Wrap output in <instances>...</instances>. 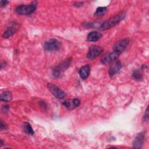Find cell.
I'll list each match as a JSON object with an SVG mask.
<instances>
[{"label":"cell","instance_id":"6da1fadb","mask_svg":"<svg viewBox=\"0 0 149 149\" xmlns=\"http://www.w3.org/2000/svg\"><path fill=\"white\" fill-rule=\"evenodd\" d=\"M125 16H126L125 12H121L120 13H119L118 15L103 22L99 27V29L101 31H104L113 27L116 24H117L119 22L125 18Z\"/></svg>","mask_w":149,"mask_h":149},{"label":"cell","instance_id":"7a4b0ae2","mask_svg":"<svg viewBox=\"0 0 149 149\" xmlns=\"http://www.w3.org/2000/svg\"><path fill=\"white\" fill-rule=\"evenodd\" d=\"M36 9V6L34 4L29 5H22L17 6L16 8V12L21 15H29L33 13Z\"/></svg>","mask_w":149,"mask_h":149},{"label":"cell","instance_id":"3957f363","mask_svg":"<svg viewBox=\"0 0 149 149\" xmlns=\"http://www.w3.org/2000/svg\"><path fill=\"white\" fill-rule=\"evenodd\" d=\"M71 61L70 58H68L56 66L53 70V76L54 77L57 78L61 76L62 73L66 70L70 65Z\"/></svg>","mask_w":149,"mask_h":149},{"label":"cell","instance_id":"277c9868","mask_svg":"<svg viewBox=\"0 0 149 149\" xmlns=\"http://www.w3.org/2000/svg\"><path fill=\"white\" fill-rule=\"evenodd\" d=\"M61 42L56 39L52 38L47 41L44 44V48L47 51H52L59 49L61 48Z\"/></svg>","mask_w":149,"mask_h":149},{"label":"cell","instance_id":"5b68a950","mask_svg":"<svg viewBox=\"0 0 149 149\" xmlns=\"http://www.w3.org/2000/svg\"><path fill=\"white\" fill-rule=\"evenodd\" d=\"M129 41V38H124L117 41L113 45V51L120 54L126 48Z\"/></svg>","mask_w":149,"mask_h":149},{"label":"cell","instance_id":"8992f818","mask_svg":"<svg viewBox=\"0 0 149 149\" xmlns=\"http://www.w3.org/2000/svg\"><path fill=\"white\" fill-rule=\"evenodd\" d=\"M47 87L51 93L57 98L62 99L65 97V93L58 86L52 83H48Z\"/></svg>","mask_w":149,"mask_h":149},{"label":"cell","instance_id":"52a82bcc","mask_svg":"<svg viewBox=\"0 0 149 149\" xmlns=\"http://www.w3.org/2000/svg\"><path fill=\"white\" fill-rule=\"evenodd\" d=\"M103 48L98 45H92L87 53V58L90 59H93L99 56L102 52Z\"/></svg>","mask_w":149,"mask_h":149},{"label":"cell","instance_id":"ba28073f","mask_svg":"<svg viewBox=\"0 0 149 149\" xmlns=\"http://www.w3.org/2000/svg\"><path fill=\"white\" fill-rule=\"evenodd\" d=\"M119 54L115 51L109 53L101 59V63L103 64H107L115 61L119 58Z\"/></svg>","mask_w":149,"mask_h":149},{"label":"cell","instance_id":"9c48e42d","mask_svg":"<svg viewBox=\"0 0 149 149\" xmlns=\"http://www.w3.org/2000/svg\"><path fill=\"white\" fill-rule=\"evenodd\" d=\"M63 105L66 108L72 110L78 107L80 105V101L77 98L66 100L63 102Z\"/></svg>","mask_w":149,"mask_h":149},{"label":"cell","instance_id":"30bf717a","mask_svg":"<svg viewBox=\"0 0 149 149\" xmlns=\"http://www.w3.org/2000/svg\"><path fill=\"white\" fill-rule=\"evenodd\" d=\"M144 139V132H141L137 134L133 142V146L135 148H140L141 147Z\"/></svg>","mask_w":149,"mask_h":149},{"label":"cell","instance_id":"8fae6325","mask_svg":"<svg viewBox=\"0 0 149 149\" xmlns=\"http://www.w3.org/2000/svg\"><path fill=\"white\" fill-rule=\"evenodd\" d=\"M122 68V63L120 61H117L110 66L109 69V74L110 76H113L115 74L118 73Z\"/></svg>","mask_w":149,"mask_h":149},{"label":"cell","instance_id":"7c38bea8","mask_svg":"<svg viewBox=\"0 0 149 149\" xmlns=\"http://www.w3.org/2000/svg\"><path fill=\"white\" fill-rule=\"evenodd\" d=\"M90 73V67L88 65H84L82 66L79 69V74L81 79H86L87 78Z\"/></svg>","mask_w":149,"mask_h":149},{"label":"cell","instance_id":"4fadbf2b","mask_svg":"<svg viewBox=\"0 0 149 149\" xmlns=\"http://www.w3.org/2000/svg\"><path fill=\"white\" fill-rule=\"evenodd\" d=\"M102 37V34L98 31H91L88 36L87 40L90 42H95L98 41Z\"/></svg>","mask_w":149,"mask_h":149},{"label":"cell","instance_id":"5bb4252c","mask_svg":"<svg viewBox=\"0 0 149 149\" xmlns=\"http://www.w3.org/2000/svg\"><path fill=\"white\" fill-rule=\"evenodd\" d=\"M16 31V28L15 27H8L3 33L2 37L4 38H7L12 36H13Z\"/></svg>","mask_w":149,"mask_h":149},{"label":"cell","instance_id":"9a60e30c","mask_svg":"<svg viewBox=\"0 0 149 149\" xmlns=\"http://www.w3.org/2000/svg\"><path fill=\"white\" fill-rule=\"evenodd\" d=\"M12 98V95L10 91H5L1 94V101L4 102L10 101Z\"/></svg>","mask_w":149,"mask_h":149},{"label":"cell","instance_id":"2e32d148","mask_svg":"<svg viewBox=\"0 0 149 149\" xmlns=\"http://www.w3.org/2000/svg\"><path fill=\"white\" fill-rule=\"evenodd\" d=\"M23 130L26 133L29 134L30 135H33L34 134V130L31 125H30V123L28 122L24 123L23 125Z\"/></svg>","mask_w":149,"mask_h":149},{"label":"cell","instance_id":"e0dca14e","mask_svg":"<svg viewBox=\"0 0 149 149\" xmlns=\"http://www.w3.org/2000/svg\"><path fill=\"white\" fill-rule=\"evenodd\" d=\"M107 8L106 7H98L97 8L94 15L95 16H102L105 15L107 12Z\"/></svg>","mask_w":149,"mask_h":149},{"label":"cell","instance_id":"ac0fdd59","mask_svg":"<svg viewBox=\"0 0 149 149\" xmlns=\"http://www.w3.org/2000/svg\"><path fill=\"white\" fill-rule=\"evenodd\" d=\"M133 77L135 80H140L142 79V77H143L142 74L139 70L134 71L133 73Z\"/></svg>","mask_w":149,"mask_h":149},{"label":"cell","instance_id":"d6986e66","mask_svg":"<svg viewBox=\"0 0 149 149\" xmlns=\"http://www.w3.org/2000/svg\"><path fill=\"white\" fill-rule=\"evenodd\" d=\"M9 107L8 105H5L3 106L2 108V113H7L8 111V110H9Z\"/></svg>","mask_w":149,"mask_h":149},{"label":"cell","instance_id":"ffe728a7","mask_svg":"<svg viewBox=\"0 0 149 149\" xmlns=\"http://www.w3.org/2000/svg\"><path fill=\"white\" fill-rule=\"evenodd\" d=\"M0 127H1V130H6L7 128V126L6 125V124L3 122V120L1 121V125H0Z\"/></svg>","mask_w":149,"mask_h":149},{"label":"cell","instance_id":"44dd1931","mask_svg":"<svg viewBox=\"0 0 149 149\" xmlns=\"http://www.w3.org/2000/svg\"><path fill=\"white\" fill-rule=\"evenodd\" d=\"M95 23H86L84 24V26L87 27H95Z\"/></svg>","mask_w":149,"mask_h":149},{"label":"cell","instance_id":"7402d4cb","mask_svg":"<svg viewBox=\"0 0 149 149\" xmlns=\"http://www.w3.org/2000/svg\"><path fill=\"white\" fill-rule=\"evenodd\" d=\"M144 120L145 121H148V108H147L146 111V113L144 114Z\"/></svg>","mask_w":149,"mask_h":149},{"label":"cell","instance_id":"603a6c76","mask_svg":"<svg viewBox=\"0 0 149 149\" xmlns=\"http://www.w3.org/2000/svg\"><path fill=\"white\" fill-rule=\"evenodd\" d=\"M83 2H76L74 3V6H76V7H80L81 6H82L83 5Z\"/></svg>","mask_w":149,"mask_h":149},{"label":"cell","instance_id":"cb8c5ba5","mask_svg":"<svg viewBox=\"0 0 149 149\" xmlns=\"http://www.w3.org/2000/svg\"><path fill=\"white\" fill-rule=\"evenodd\" d=\"M9 2L8 1H1V6H5Z\"/></svg>","mask_w":149,"mask_h":149},{"label":"cell","instance_id":"d4e9b609","mask_svg":"<svg viewBox=\"0 0 149 149\" xmlns=\"http://www.w3.org/2000/svg\"><path fill=\"white\" fill-rule=\"evenodd\" d=\"M40 104H41V107H42V108H44L45 109L47 108V105H45L44 102H43V101L40 102Z\"/></svg>","mask_w":149,"mask_h":149}]
</instances>
